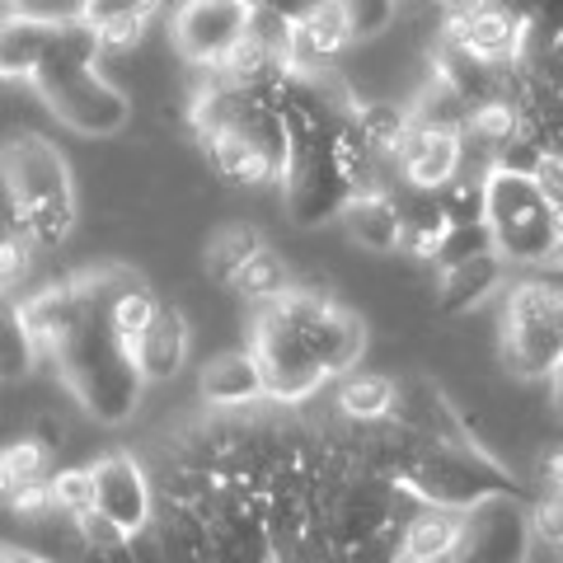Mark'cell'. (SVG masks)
Here are the masks:
<instances>
[{
    "instance_id": "obj_29",
    "label": "cell",
    "mask_w": 563,
    "mask_h": 563,
    "mask_svg": "<svg viewBox=\"0 0 563 563\" xmlns=\"http://www.w3.org/2000/svg\"><path fill=\"white\" fill-rule=\"evenodd\" d=\"M29 254H33L29 235H5V240H0V258H5V268H0V273H5V291L10 296H14V287H24V282H29V268H33Z\"/></svg>"
},
{
    "instance_id": "obj_14",
    "label": "cell",
    "mask_w": 563,
    "mask_h": 563,
    "mask_svg": "<svg viewBox=\"0 0 563 563\" xmlns=\"http://www.w3.org/2000/svg\"><path fill=\"white\" fill-rule=\"evenodd\" d=\"M343 231L362 244V250H372V254H390L404 244V217H399V202H395V192H357V198L347 202L343 211Z\"/></svg>"
},
{
    "instance_id": "obj_23",
    "label": "cell",
    "mask_w": 563,
    "mask_h": 563,
    "mask_svg": "<svg viewBox=\"0 0 563 563\" xmlns=\"http://www.w3.org/2000/svg\"><path fill=\"white\" fill-rule=\"evenodd\" d=\"M38 357H43V347L33 343V333L24 329L20 310L10 306V310H5V380H10V385H14V380H24Z\"/></svg>"
},
{
    "instance_id": "obj_12",
    "label": "cell",
    "mask_w": 563,
    "mask_h": 563,
    "mask_svg": "<svg viewBox=\"0 0 563 563\" xmlns=\"http://www.w3.org/2000/svg\"><path fill=\"white\" fill-rule=\"evenodd\" d=\"M503 277H507V258L498 250L451 263V268H442V277H437V306H442V314H474L488 296L503 291Z\"/></svg>"
},
{
    "instance_id": "obj_5",
    "label": "cell",
    "mask_w": 563,
    "mask_h": 563,
    "mask_svg": "<svg viewBox=\"0 0 563 563\" xmlns=\"http://www.w3.org/2000/svg\"><path fill=\"white\" fill-rule=\"evenodd\" d=\"M254 0H179L169 20V43L188 66L217 70L254 29Z\"/></svg>"
},
{
    "instance_id": "obj_16",
    "label": "cell",
    "mask_w": 563,
    "mask_h": 563,
    "mask_svg": "<svg viewBox=\"0 0 563 563\" xmlns=\"http://www.w3.org/2000/svg\"><path fill=\"white\" fill-rule=\"evenodd\" d=\"M333 404H339V413L347 422H366V428H376V422L395 418L399 385L376 376V372H347L339 385H333Z\"/></svg>"
},
{
    "instance_id": "obj_28",
    "label": "cell",
    "mask_w": 563,
    "mask_h": 563,
    "mask_svg": "<svg viewBox=\"0 0 563 563\" xmlns=\"http://www.w3.org/2000/svg\"><path fill=\"white\" fill-rule=\"evenodd\" d=\"M161 5H165V0H85L80 20L95 24V29L109 24V20H128V14H146V20H151Z\"/></svg>"
},
{
    "instance_id": "obj_21",
    "label": "cell",
    "mask_w": 563,
    "mask_h": 563,
    "mask_svg": "<svg viewBox=\"0 0 563 563\" xmlns=\"http://www.w3.org/2000/svg\"><path fill=\"white\" fill-rule=\"evenodd\" d=\"M47 461H52V446L43 437H20V442H10L5 455H0V484L14 488L29 479H47Z\"/></svg>"
},
{
    "instance_id": "obj_27",
    "label": "cell",
    "mask_w": 563,
    "mask_h": 563,
    "mask_svg": "<svg viewBox=\"0 0 563 563\" xmlns=\"http://www.w3.org/2000/svg\"><path fill=\"white\" fill-rule=\"evenodd\" d=\"M339 5L347 10L357 43H366V38H376V33H385L395 24V5H399V0H339Z\"/></svg>"
},
{
    "instance_id": "obj_19",
    "label": "cell",
    "mask_w": 563,
    "mask_h": 563,
    "mask_svg": "<svg viewBox=\"0 0 563 563\" xmlns=\"http://www.w3.org/2000/svg\"><path fill=\"white\" fill-rule=\"evenodd\" d=\"M258 250H263V235L254 231V225H244V221L221 225V231L207 240V273L217 277V282H235L240 268H244V263H250Z\"/></svg>"
},
{
    "instance_id": "obj_24",
    "label": "cell",
    "mask_w": 563,
    "mask_h": 563,
    "mask_svg": "<svg viewBox=\"0 0 563 563\" xmlns=\"http://www.w3.org/2000/svg\"><path fill=\"white\" fill-rule=\"evenodd\" d=\"M52 493H57V512H66V517H76V512H85V507H95V465L57 470Z\"/></svg>"
},
{
    "instance_id": "obj_13",
    "label": "cell",
    "mask_w": 563,
    "mask_h": 563,
    "mask_svg": "<svg viewBox=\"0 0 563 563\" xmlns=\"http://www.w3.org/2000/svg\"><path fill=\"white\" fill-rule=\"evenodd\" d=\"M188 352H192V324L184 320V310L161 306L155 324L146 329V339L136 343V366H141V376H146V385L174 380L184 372Z\"/></svg>"
},
{
    "instance_id": "obj_26",
    "label": "cell",
    "mask_w": 563,
    "mask_h": 563,
    "mask_svg": "<svg viewBox=\"0 0 563 563\" xmlns=\"http://www.w3.org/2000/svg\"><path fill=\"white\" fill-rule=\"evenodd\" d=\"M5 507L20 521H43L47 512H57V493H52V479H29L5 488Z\"/></svg>"
},
{
    "instance_id": "obj_6",
    "label": "cell",
    "mask_w": 563,
    "mask_h": 563,
    "mask_svg": "<svg viewBox=\"0 0 563 563\" xmlns=\"http://www.w3.org/2000/svg\"><path fill=\"white\" fill-rule=\"evenodd\" d=\"M531 531V517L512 498H488L465 512V540L455 563H526Z\"/></svg>"
},
{
    "instance_id": "obj_4",
    "label": "cell",
    "mask_w": 563,
    "mask_h": 563,
    "mask_svg": "<svg viewBox=\"0 0 563 563\" xmlns=\"http://www.w3.org/2000/svg\"><path fill=\"white\" fill-rule=\"evenodd\" d=\"M488 225L498 235V254L517 268H540L563 254V217L544 202V188L536 174L488 165Z\"/></svg>"
},
{
    "instance_id": "obj_30",
    "label": "cell",
    "mask_w": 563,
    "mask_h": 563,
    "mask_svg": "<svg viewBox=\"0 0 563 563\" xmlns=\"http://www.w3.org/2000/svg\"><path fill=\"white\" fill-rule=\"evenodd\" d=\"M141 38H146V14H128V20L99 24V43H103V52H132Z\"/></svg>"
},
{
    "instance_id": "obj_2",
    "label": "cell",
    "mask_w": 563,
    "mask_h": 563,
    "mask_svg": "<svg viewBox=\"0 0 563 563\" xmlns=\"http://www.w3.org/2000/svg\"><path fill=\"white\" fill-rule=\"evenodd\" d=\"M76 231V184L66 155L38 132L5 141V235H29L38 250H62Z\"/></svg>"
},
{
    "instance_id": "obj_33",
    "label": "cell",
    "mask_w": 563,
    "mask_h": 563,
    "mask_svg": "<svg viewBox=\"0 0 563 563\" xmlns=\"http://www.w3.org/2000/svg\"><path fill=\"white\" fill-rule=\"evenodd\" d=\"M446 14H465V10H479V5H488V0H437Z\"/></svg>"
},
{
    "instance_id": "obj_31",
    "label": "cell",
    "mask_w": 563,
    "mask_h": 563,
    "mask_svg": "<svg viewBox=\"0 0 563 563\" xmlns=\"http://www.w3.org/2000/svg\"><path fill=\"white\" fill-rule=\"evenodd\" d=\"M254 5H263V10H273V14H282V20H306V14L314 10V5H324V0H254Z\"/></svg>"
},
{
    "instance_id": "obj_15",
    "label": "cell",
    "mask_w": 563,
    "mask_h": 563,
    "mask_svg": "<svg viewBox=\"0 0 563 563\" xmlns=\"http://www.w3.org/2000/svg\"><path fill=\"white\" fill-rule=\"evenodd\" d=\"M461 540H465V512H451V507H418L404 521L409 563H455Z\"/></svg>"
},
{
    "instance_id": "obj_3",
    "label": "cell",
    "mask_w": 563,
    "mask_h": 563,
    "mask_svg": "<svg viewBox=\"0 0 563 563\" xmlns=\"http://www.w3.org/2000/svg\"><path fill=\"white\" fill-rule=\"evenodd\" d=\"M503 362L521 380H550L563 362V258L531 268L503 301Z\"/></svg>"
},
{
    "instance_id": "obj_20",
    "label": "cell",
    "mask_w": 563,
    "mask_h": 563,
    "mask_svg": "<svg viewBox=\"0 0 563 563\" xmlns=\"http://www.w3.org/2000/svg\"><path fill=\"white\" fill-rule=\"evenodd\" d=\"M409 113L413 122H428V128H451V132H465V122H470V103L451 90L446 80H428L422 90L409 99Z\"/></svg>"
},
{
    "instance_id": "obj_22",
    "label": "cell",
    "mask_w": 563,
    "mask_h": 563,
    "mask_svg": "<svg viewBox=\"0 0 563 563\" xmlns=\"http://www.w3.org/2000/svg\"><path fill=\"white\" fill-rule=\"evenodd\" d=\"M493 250H498V235H493V225H488V221L451 225V231H446V244H442V258H437V268H451V263L479 258V254H493Z\"/></svg>"
},
{
    "instance_id": "obj_7",
    "label": "cell",
    "mask_w": 563,
    "mask_h": 563,
    "mask_svg": "<svg viewBox=\"0 0 563 563\" xmlns=\"http://www.w3.org/2000/svg\"><path fill=\"white\" fill-rule=\"evenodd\" d=\"M395 174H399V184H409V188L442 192L446 184H455L465 174V132L413 122L409 136L399 141Z\"/></svg>"
},
{
    "instance_id": "obj_18",
    "label": "cell",
    "mask_w": 563,
    "mask_h": 563,
    "mask_svg": "<svg viewBox=\"0 0 563 563\" xmlns=\"http://www.w3.org/2000/svg\"><path fill=\"white\" fill-rule=\"evenodd\" d=\"M231 287H235L250 306H273V301H282V296H287V291L296 287V282H291L287 258L273 254L268 244H263V250H258V254L240 268V277L231 282Z\"/></svg>"
},
{
    "instance_id": "obj_1",
    "label": "cell",
    "mask_w": 563,
    "mask_h": 563,
    "mask_svg": "<svg viewBox=\"0 0 563 563\" xmlns=\"http://www.w3.org/2000/svg\"><path fill=\"white\" fill-rule=\"evenodd\" d=\"M250 347L268 376V399L301 404L357 372L366 352V324L333 296L291 287L282 301L258 306Z\"/></svg>"
},
{
    "instance_id": "obj_8",
    "label": "cell",
    "mask_w": 563,
    "mask_h": 563,
    "mask_svg": "<svg viewBox=\"0 0 563 563\" xmlns=\"http://www.w3.org/2000/svg\"><path fill=\"white\" fill-rule=\"evenodd\" d=\"M442 29L451 33V38H461L474 57H484V62L531 57V38H536V24L521 20L517 10H507L503 0H488V5L465 10V14H446Z\"/></svg>"
},
{
    "instance_id": "obj_10",
    "label": "cell",
    "mask_w": 563,
    "mask_h": 563,
    "mask_svg": "<svg viewBox=\"0 0 563 563\" xmlns=\"http://www.w3.org/2000/svg\"><path fill=\"white\" fill-rule=\"evenodd\" d=\"M198 390L211 409L221 413H244L254 409L258 399H268V376H263V366L254 357V347L244 352H221V357H211L198 376Z\"/></svg>"
},
{
    "instance_id": "obj_9",
    "label": "cell",
    "mask_w": 563,
    "mask_h": 563,
    "mask_svg": "<svg viewBox=\"0 0 563 563\" xmlns=\"http://www.w3.org/2000/svg\"><path fill=\"white\" fill-rule=\"evenodd\" d=\"M95 507H103L113 521H122L132 536H141L155 521V488L128 451H109L95 461Z\"/></svg>"
},
{
    "instance_id": "obj_17",
    "label": "cell",
    "mask_w": 563,
    "mask_h": 563,
    "mask_svg": "<svg viewBox=\"0 0 563 563\" xmlns=\"http://www.w3.org/2000/svg\"><path fill=\"white\" fill-rule=\"evenodd\" d=\"M352 122H357V132L372 141V151L380 155V161L395 165L399 155V141L409 136L413 128V113L409 103H395V99H372V103H357V113H352Z\"/></svg>"
},
{
    "instance_id": "obj_32",
    "label": "cell",
    "mask_w": 563,
    "mask_h": 563,
    "mask_svg": "<svg viewBox=\"0 0 563 563\" xmlns=\"http://www.w3.org/2000/svg\"><path fill=\"white\" fill-rule=\"evenodd\" d=\"M544 385H550V409H554V418H563V362L554 366L550 380H544Z\"/></svg>"
},
{
    "instance_id": "obj_25",
    "label": "cell",
    "mask_w": 563,
    "mask_h": 563,
    "mask_svg": "<svg viewBox=\"0 0 563 563\" xmlns=\"http://www.w3.org/2000/svg\"><path fill=\"white\" fill-rule=\"evenodd\" d=\"M347 563H409V550H404V521L380 526L372 540L352 544V550H347Z\"/></svg>"
},
{
    "instance_id": "obj_11",
    "label": "cell",
    "mask_w": 563,
    "mask_h": 563,
    "mask_svg": "<svg viewBox=\"0 0 563 563\" xmlns=\"http://www.w3.org/2000/svg\"><path fill=\"white\" fill-rule=\"evenodd\" d=\"M352 43H357V33H352L347 10L339 0H324V5H314L306 20H296L291 62H296V70H329Z\"/></svg>"
}]
</instances>
